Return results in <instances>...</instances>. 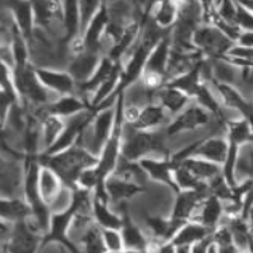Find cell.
Segmentation results:
<instances>
[{
	"mask_svg": "<svg viewBox=\"0 0 253 253\" xmlns=\"http://www.w3.org/2000/svg\"><path fill=\"white\" fill-rule=\"evenodd\" d=\"M169 138L165 129L139 130L132 124L124 123L122 156L126 160L141 161L147 158L171 159Z\"/></svg>",
	"mask_w": 253,
	"mask_h": 253,
	"instance_id": "1",
	"label": "cell"
},
{
	"mask_svg": "<svg viewBox=\"0 0 253 253\" xmlns=\"http://www.w3.org/2000/svg\"><path fill=\"white\" fill-rule=\"evenodd\" d=\"M41 158H43V161H39L41 165H47L51 168L60 176V179L65 185L73 188H76L81 174L99 163V159L95 158L78 143L53 156H41Z\"/></svg>",
	"mask_w": 253,
	"mask_h": 253,
	"instance_id": "2",
	"label": "cell"
},
{
	"mask_svg": "<svg viewBox=\"0 0 253 253\" xmlns=\"http://www.w3.org/2000/svg\"><path fill=\"white\" fill-rule=\"evenodd\" d=\"M115 119H117V104L96 109L92 121L84 128L77 143L95 158L99 159L102 148L108 142L114 129Z\"/></svg>",
	"mask_w": 253,
	"mask_h": 253,
	"instance_id": "3",
	"label": "cell"
},
{
	"mask_svg": "<svg viewBox=\"0 0 253 253\" xmlns=\"http://www.w3.org/2000/svg\"><path fill=\"white\" fill-rule=\"evenodd\" d=\"M193 46L205 59H221L228 55L235 42L215 26L201 25L193 36Z\"/></svg>",
	"mask_w": 253,
	"mask_h": 253,
	"instance_id": "4",
	"label": "cell"
},
{
	"mask_svg": "<svg viewBox=\"0 0 253 253\" xmlns=\"http://www.w3.org/2000/svg\"><path fill=\"white\" fill-rule=\"evenodd\" d=\"M171 53V39L170 32L152 49L146 62L145 69L139 80L152 88H160L165 84L168 65Z\"/></svg>",
	"mask_w": 253,
	"mask_h": 253,
	"instance_id": "5",
	"label": "cell"
},
{
	"mask_svg": "<svg viewBox=\"0 0 253 253\" xmlns=\"http://www.w3.org/2000/svg\"><path fill=\"white\" fill-rule=\"evenodd\" d=\"M18 160L1 156V198H23L26 169Z\"/></svg>",
	"mask_w": 253,
	"mask_h": 253,
	"instance_id": "6",
	"label": "cell"
},
{
	"mask_svg": "<svg viewBox=\"0 0 253 253\" xmlns=\"http://www.w3.org/2000/svg\"><path fill=\"white\" fill-rule=\"evenodd\" d=\"M41 84L56 96L77 95L78 84L67 71L47 68H35Z\"/></svg>",
	"mask_w": 253,
	"mask_h": 253,
	"instance_id": "7",
	"label": "cell"
},
{
	"mask_svg": "<svg viewBox=\"0 0 253 253\" xmlns=\"http://www.w3.org/2000/svg\"><path fill=\"white\" fill-rule=\"evenodd\" d=\"M210 195L204 191H179L176 192L175 200L173 202V210L170 217L180 224L192 221L197 212L201 202Z\"/></svg>",
	"mask_w": 253,
	"mask_h": 253,
	"instance_id": "8",
	"label": "cell"
},
{
	"mask_svg": "<svg viewBox=\"0 0 253 253\" xmlns=\"http://www.w3.org/2000/svg\"><path fill=\"white\" fill-rule=\"evenodd\" d=\"M101 59L102 56L100 54L87 51V50L77 54V55L71 56L67 72L77 82L78 88L90 81V78L92 77L97 67H99Z\"/></svg>",
	"mask_w": 253,
	"mask_h": 253,
	"instance_id": "9",
	"label": "cell"
},
{
	"mask_svg": "<svg viewBox=\"0 0 253 253\" xmlns=\"http://www.w3.org/2000/svg\"><path fill=\"white\" fill-rule=\"evenodd\" d=\"M141 167L147 174L148 179L154 180L161 185L169 187L173 191L178 192L174 180V169L175 164L171 161V159H156V158H147L138 161Z\"/></svg>",
	"mask_w": 253,
	"mask_h": 253,
	"instance_id": "10",
	"label": "cell"
},
{
	"mask_svg": "<svg viewBox=\"0 0 253 253\" xmlns=\"http://www.w3.org/2000/svg\"><path fill=\"white\" fill-rule=\"evenodd\" d=\"M105 191L111 206L126 204L129 198L143 191V187L111 174L105 180Z\"/></svg>",
	"mask_w": 253,
	"mask_h": 253,
	"instance_id": "11",
	"label": "cell"
},
{
	"mask_svg": "<svg viewBox=\"0 0 253 253\" xmlns=\"http://www.w3.org/2000/svg\"><path fill=\"white\" fill-rule=\"evenodd\" d=\"M193 102V99L175 87L164 84L158 90L156 104L163 106L173 118L178 117Z\"/></svg>",
	"mask_w": 253,
	"mask_h": 253,
	"instance_id": "12",
	"label": "cell"
},
{
	"mask_svg": "<svg viewBox=\"0 0 253 253\" xmlns=\"http://www.w3.org/2000/svg\"><path fill=\"white\" fill-rule=\"evenodd\" d=\"M174 118L159 104H151L141 110L138 119L132 124L136 129L139 130H160L165 129Z\"/></svg>",
	"mask_w": 253,
	"mask_h": 253,
	"instance_id": "13",
	"label": "cell"
},
{
	"mask_svg": "<svg viewBox=\"0 0 253 253\" xmlns=\"http://www.w3.org/2000/svg\"><path fill=\"white\" fill-rule=\"evenodd\" d=\"M222 219H224L222 202L215 196L209 195L201 202L197 209V212L193 216L192 221L200 222V224L209 228L213 233V230L220 226Z\"/></svg>",
	"mask_w": 253,
	"mask_h": 253,
	"instance_id": "14",
	"label": "cell"
},
{
	"mask_svg": "<svg viewBox=\"0 0 253 253\" xmlns=\"http://www.w3.org/2000/svg\"><path fill=\"white\" fill-rule=\"evenodd\" d=\"M87 110H92V109L84 97H81L80 95H65L58 97L53 104L47 106L45 111L46 114L56 115L63 119H69Z\"/></svg>",
	"mask_w": 253,
	"mask_h": 253,
	"instance_id": "15",
	"label": "cell"
},
{
	"mask_svg": "<svg viewBox=\"0 0 253 253\" xmlns=\"http://www.w3.org/2000/svg\"><path fill=\"white\" fill-rule=\"evenodd\" d=\"M179 1H158L151 4L150 17L161 30L171 31L179 18Z\"/></svg>",
	"mask_w": 253,
	"mask_h": 253,
	"instance_id": "16",
	"label": "cell"
},
{
	"mask_svg": "<svg viewBox=\"0 0 253 253\" xmlns=\"http://www.w3.org/2000/svg\"><path fill=\"white\" fill-rule=\"evenodd\" d=\"M92 213L96 225L100 229H122L124 219L121 213L111 207L110 202L93 195L92 198Z\"/></svg>",
	"mask_w": 253,
	"mask_h": 253,
	"instance_id": "17",
	"label": "cell"
},
{
	"mask_svg": "<svg viewBox=\"0 0 253 253\" xmlns=\"http://www.w3.org/2000/svg\"><path fill=\"white\" fill-rule=\"evenodd\" d=\"M212 64V82L219 84H226L239 88L242 84L241 67L235 65L226 58L211 59Z\"/></svg>",
	"mask_w": 253,
	"mask_h": 253,
	"instance_id": "18",
	"label": "cell"
},
{
	"mask_svg": "<svg viewBox=\"0 0 253 253\" xmlns=\"http://www.w3.org/2000/svg\"><path fill=\"white\" fill-rule=\"evenodd\" d=\"M122 216L124 219V224L121 232L123 235L124 244H126V251L145 253L148 241H150L147 233L141 226L137 225L136 222H133L128 213H123Z\"/></svg>",
	"mask_w": 253,
	"mask_h": 253,
	"instance_id": "19",
	"label": "cell"
},
{
	"mask_svg": "<svg viewBox=\"0 0 253 253\" xmlns=\"http://www.w3.org/2000/svg\"><path fill=\"white\" fill-rule=\"evenodd\" d=\"M4 5L10 10L21 34L26 37V40H28L35 31L34 3H28V1H14V3L4 4Z\"/></svg>",
	"mask_w": 253,
	"mask_h": 253,
	"instance_id": "20",
	"label": "cell"
},
{
	"mask_svg": "<svg viewBox=\"0 0 253 253\" xmlns=\"http://www.w3.org/2000/svg\"><path fill=\"white\" fill-rule=\"evenodd\" d=\"M37 183H39L41 200L47 205H50V202L56 197V195L64 187V183L60 179V176L51 168H49L47 165H41V164Z\"/></svg>",
	"mask_w": 253,
	"mask_h": 253,
	"instance_id": "21",
	"label": "cell"
},
{
	"mask_svg": "<svg viewBox=\"0 0 253 253\" xmlns=\"http://www.w3.org/2000/svg\"><path fill=\"white\" fill-rule=\"evenodd\" d=\"M211 235H212V232L209 228L202 225V224L196 221H188L180 226L179 230L176 232V234L171 239V243L175 247H178V246L192 247V246L197 244L198 242H202L207 238H210Z\"/></svg>",
	"mask_w": 253,
	"mask_h": 253,
	"instance_id": "22",
	"label": "cell"
},
{
	"mask_svg": "<svg viewBox=\"0 0 253 253\" xmlns=\"http://www.w3.org/2000/svg\"><path fill=\"white\" fill-rule=\"evenodd\" d=\"M31 207L25 198H1L0 202L1 221L18 224L26 221L31 216Z\"/></svg>",
	"mask_w": 253,
	"mask_h": 253,
	"instance_id": "23",
	"label": "cell"
},
{
	"mask_svg": "<svg viewBox=\"0 0 253 253\" xmlns=\"http://www.w3.org/2000/svg\"><path fill=\"white\" fill-rule=\"evenodd\" d=\"M67 121L60 117L45 114L41 118V155L53 147L65 128Z\"/></svg>",
	"mask_w": 253,
	"mask_h": 253,
	"instance_id": "24",
	"label": "cell"
},
{
	"mask_svg": "<svg viewBox=\"0 0 253 253\" xmlns=\"http://www.w3.org/2000/svg\"><path fill=\"white\" fill-rule=\"evenodd\" d=\"M63 26H64V40L69 43L81 36L80 4L78 1H63Z\"/></svg>",
	"mask_w": 253,
	"mask_h": 253,
	"instance_id": "25",
	"label": "cell"
},
{
	"mask_svg": "<svg viewBox=\"0 0 253 253\" xmlns=\"http://www.w3.org/2000/svg\"><path fill=\"white\" fill-rule=\"evenodd\" d=\"M180 164L184 165L197 179L206 183V184H209L211 180L222 174L221 167H219L216 164L210 163V161L204 160V159L187 158L183 161H180Z\"/></svg>",
	"mask_w": 253,
	"mask_h": 253,
	"instance_id": "26",
	"label": "cell"
},
{
	"mask_svg": "<svg viewBox=\"0 0 253 253\" xmlns=\"http://www.w3.org/2000/svg\"><path fill=\"white\" fill-rule=\"evenodd\" d=\"M226 138L230 145H235L238 147L251 143L253 141L252 126L244 118L229 122L226 124Z\"/></svg>",
	"mask_w": 253,
	"mask_h": 253,
	"instance_id": "27",
	"label": "cell"
},
{
	"mask_svg": "<svg viewBox=\"0 0 253 253\" xmlns=\"http://www.w3.org/2000/svg\"><path fill=\"white\" fill-rule=\"evenodd\" d=\"M174 180L178 192L179 191H204L209 192V185L201 182L180 163L175 164L174 169ZM210 193V192H209Z\"/></svg>",
	"mask_w": 253,
	"mask_h": 253,
	"instance_id": "28",
	"label": "cell"
},
{
	"mask_svg": "<svg viewBox=\"0 0 253 253\" xmlns=\"http://www.w3.org/2000/svg\"><path fill=\"white\" fill-rule=\"evenodd\" d=\"M74 201H76V188L64 184L62 191L59 192L56 197L50 202V211L53 215L67 212L73 209Z\"/></svg>",
	"mask_w": 253,
	"mask_h": 253,
	"instance_id": "29",
	"label": "cell"
},
{
	"mask_svg": "<svg viewBox=\"0 0 253 253\" xmlns=\"http://www.w3.org/2000/svg\"><path fill=\"white\" fill-rule=\"evenodd\" d=\"M101 239L108 253H122L126 251L121 229H100Z\"/></svg>",
	"mask_w": 253,
	"mask_h": 253,
	"instance_id": "30",
	"label": "cell"
},
{
	"mask_svg": "<svg viewBox=\"0 0 253 253\" xmlns=\"http://www.w3.org/2000/svg\"><path fill=\"white\" fill-rule=\"evenodd\" d=\"M80 4V18H81V36H84L91 22L93 21L97 13L101 9V1H78Z\"/></svg>",
	"mask_w": 253,
	"mask_h": 253,
	"instance_id": "31",
	"label": "cell"
},
{
	"mask_svg": "<svg viewBox=\"0 0 253 253\" xmlns=\"http://www.w3.org/2000/svg\"><path fill=\"white\" fill-rule=\"evenodd\" d=\"M235 26L241 32L253 31V14L239 1L237 3V16H235Z\"/></svg>",
	"mask_w": 253,
	"mask_h": 253,
	"instance_id": "32",
	"label": "cell"
},
{
	"mask_svg": "<svg viewBox=\"0 0 253 253\" xmlns=\"http://www.w3.org/2000/svg\"><path fill=\"white\" fill-rule=\"evenodd\" d=\"M39 253H77L69 246L60 242H43Z\"/></svg>",
	"mask_w": 253,
	"mask_h": 253,
	"instance_id": "33",
	"label": "cell"
},
{
	"mask_svg": "<svg viewBox=\"0 0 253 253\" xmlns=\"http://www.w3.org/2000/svg\"><path fill=\"white\" fill-rule=\"evenodd\" d=\"M235 45L242 47H248V49H253V31L242 32L239 35V37H238Z\"/></svg>",
	"mask_w": 253,
	"mask_h": 253,
	"instance_id": "34",
	"label": "cell"
},
{
	"mask_svg": "<svg viewBox=\"0 0 253 253\" xmlns=\"http://www.w3.org/2000/svg\"><path fill=\"white\" fill-rule=\"evenodd\" d=\"M155 253H175V246L171 242H167L161 244L160 247L155 251Z\"/></svg>",
	"mask_w": 253,
	"mask_h": 253,
	"instance_id": "35",
	"label": "cell"
},
{
	"mask_svg": "<svg viewBox=\"0 0 253 253\" xmlns=\"http://www.w3.org/2000/svg\"><path fill=\"white\" fill-rule=\"evenodd\" d=\"M191 248L188 246H178L175 247V253H191Z\"/></svg>",
	"mask_w": 253,
	"mask_h": 253,
	"instance_id": "36",
	"label": "cell"
},
{
	"mask_svg": "<svg viewBox=\"0 0 253 253\" xmlns=\"http://www.w3.org/2000/svg\"><path fill=\"white\" fill-rule=\"evenodd\" d=\"M239 3H241L243 6H246V8H247V9L253 14V0L252 1H239Z\"/></svg>",
	"mask_w": 253,
	"mask_h": 253,
	"instance_id": "37",
	"label": "cell"
},
{
	"mask_svg": "<svg viewBox=\"0 0 253 253\" xmlns=\"http://www.w3.org/2000/svg\"><path fill=\"white\" fill-rule=\"evenodd\" d=\"M239 253H252V252H251V251H241Z\"/></svg>",
	"mask_w": 253,
	"mask_h": 253,
	"instance_id": "38",
	"label": "cell"
},
{
	"mask_svg": "<svg viewBox=\"0 0 253 253\" xmlns=\"http://www.w3.org/2000/svg\"><path fill=\"white\" fill-rule=\"evenodd\" d=\"M252 97H253V96H252Z\"/></svg>",
	"mask_w": 253,
	"mask_h": 253,
	"instance_id": "39",
	"label": "cell"
}]
</instances>
